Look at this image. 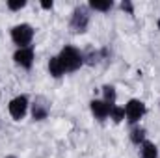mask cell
Masks as SVG:
<instances>
[{"mask_svg":"<svg viewBox=\"0 0 160 158\" xmlns=\"http://www.w3.org/2000/svg\"><path fill=\"white\" fill-rule=\"evenodd\" d=\"M58 58H60V62H62V65H63L65 73H67V71H69V73L77 71L80 65L84 63V56L80 54L75 47H63Z\"/></svg>","mask_w":160,"mask_h":158,"instance_id":"cell-1","label":"cell"},{"mask_svg":"<svg viewBox=\"0 0 160 158\" xmlns=\"http://www.w3.org/2000/svg\"><path fill=\"white\" fill-rule=\"evenodd\" d=\"M88 24H89V11L86 6H78L75 7L73 15H71V22H69V28L71 32L75 34H84L88 30Z\"/></svg>","mask_w":160,"mask_h":158,"instance_id":"cell-2","label":"cell"},{"mask_svg":"<svg viewBox=\"0 0 160 158\" xmlns=\"http://www.w3.org/2000/svg\"><path fill=\"white\" fill-rule=\"evenodd\" d=\"M11 39L21 48H26L34 39V28L30 24H17L11 28Z\"/></svg>","mask_w":160,"mask_h":158,"instance_id":"cell-3","label":"cell"},{"mask_svg":"<svg viewBox=\"0 0 160 158\" xmlns=\"http://www.w3.org/2000/svg\"><path fill=\"white\" fill-rule=\"evenodd\" d=\"M145 114V104L138 99H130L125 106V117L128 119V123H138L142 116Z\"/></svg>","mask_w":160,"mask_h":158,"instance_id":"cell-4","label":"cell"},{"mask_svg":"<svg viewBox=\"0 0 160 158\" xmlns=\"http://www.w3.org/2000/svg\"><path fill=\"white\" fill-rule=\"evenodd\" d=\"M26 110H28V99L24 95H19V97H15L9 102V114H11V117L15 119V121H21V119L24 117Z\"/></svg>","mask_w":160,"mask_h":158,"instance_id":"cell-5","label":"cell"},{"mask_svg":"<svg viewBox=\"0 0 160 158\" xmlns=\"http://www.w3.org/2000/svg\"><path fill=\"white\" fill-rule=\"evenodd\" d=\"M48 114H50V102L45 97H36L32 104V117L36 121H43L48 117Z\"/></svg>","mask_w":160,"mask_h":158,"instance_id":"cell-6","label":"cell"},{"mask_svg":"<svg viewBox=\"0 0 160 158\" xmlns=\"http://www.w3.org/2000/svg\"><path fill=\"white\" fill-rule=\"evenodd\" d=\"M13 60H15V63H19L21 67L30 69V67H32V63H34V48H32V47L19 48V50L15 52Z\"/></svg>","mask_w":160,"mask_h":158,"instance_id":"cell-7","label":"cell"},{"mask_svg":"<svg viewBox=\"0 0 160 158\" xmlns=\"http://www.w3.org/2000/svg\"><path fill=\"white\" fill-rule=\"evenodd\" d=\"M89 106H91V112H93V116L99 119V121H102V119H106L110 116V104H106L104 101H91L89 102Z\"/></svg>","mask_w":160,"mask_h":158,"instance_id":"cell-8","label":"cell"},{"mask_svg":"<svg viewBox=\"0 0 160 158\" xmlns=\"http://www.w3.org/2000/svg\"><path fill=\"white\" fill-rule=\"evenodd\" d=\"M48 71H50V75H52L54 78L63 77L65 69H63V65H62V62H60V58H58V56L50 58V62H48Z\"/></svg>","mask_w":160,"mask_h":158,"instance_id":"cell-9","label":"cell"},{"mask_svg":"<svg viewBox=\"0 0 160 158\" xmlns=\"http://www.w3.org/2000/svg\"><path fill=\"white\" fill-rule=\"evenodd\" d=\"M140 155L142 158H157L158 156V149L153 141H143L142 143V149H140Z\"/></svg>","mask_w":160,"mask_h":158,"instance_id":"cell-10","label":"cell"},{"mask_svg":"<svg viewBox=\"0 0 160 158\" xmlns=\"http://www.w3.org/2000/svg\"><path fill=\"white\" fill-rule=\"evenodd\" d=\"M112 6H114L112 0H104V2H101V0H89V7L97 9V11H110Z\"/></svg>","mask_w":160,"mask_h":158,"instance_id":"cell-11","label":"cell"},{"mask_svg":"<svg viewBox=\"0 0 160 158\" xmlns=\"http://www.w3.org/2000/svg\"><path fill=\"white\" fill-rule=\"evenodd\" d=\"M130 141L136 143V145L143 143V141H145V128H142V126L132 128V132H130Z\"/></svg>","mask_w":160,"mask_h":158,"instance_id":"cell-12","label":"cell"},{"mask_svg":"<svg viewBox=\"0 0 160 158\" xmlns=\"http://www.w3.org/2000/svg\"><path fill=\"white\" fill-rule=\"evenodd\" d=\"M102 95H104V102L106 104H110V106H114V102H116V87L114 86H104L102 87Z\"/></svg>","mask_w":160,"mask_h":158,"instance_id":"cell-13","label":"cell"},{"mask_svg":"<svg viewBox=\"0 0 160 158\" xmlns=\"http://www.w3.org/2000/svg\"><path fill=\"white\" fill-rule=\"evenodd\" d=\"M110 117L114 119V123H121V121L125 119V108L114 104V106L110 108Z\"/></svg>","mask_w":160,"mask_h":158,"instance_id":"cell-14","label":"cell"},{"mask_svg":"<svg viewBox=\"0 0 160 158\" xmlns=\"http://www.w3.org/2000/svg\"><path fill=\"white\" fill-rule=\"evenodd\" d=\"M26 6V2L24 0H9L8 2V7L11 9V11H17V9H22Z\"/></svg>","mask_w":160,"mask_h":158,"instance_id":"cell-15","label":"cell"},{"mask_svg":"<svg viewBox=\"0 0 160 158\" xmlns=\"http://www.w3.org/2000/svg\"><path fill=\"white\" fill-rule=\"evenodd\" d=\"M121 9H123V11H127L128 15H134V6H132V2H130V0L121 2Z\"/></svg>","mask_w":160,"mask_h":158,"instance_id":"cell-16","label":"cell"},{"mask_svg":"<svg viewBox=\"0 0 160 158\" xmlns=\"http://www.w3.org/2000/svg\"><path fill=\"white\" fill-rule=\"evenodd\" d=\"M52 6H54V4H52V0H50V2H48V0L41 2V7H43V9H52Z\"/></svg>","mask_w":160,"mask_h":158,"instance_id":"cell-17","label":"cell"},{"mask_svg":"<svg viewBox=\"0 0 160 158\" xmlns=\"http://www.w3.org/2000/svg\"><path fill=\"white\" fill-rule=\"evenodd\" d=\"M6 158H17V156H13V155H11V156H6Z\"/></svg>","mask_w":160,"mask_h":158,"instance_id":"cell-18","label":"cell"},{"mask_svg":"<svg viewBox=\"0 0 160 158\" xmlns=\"http://www.w3.org/2000/svg\"><path fill=\"white\" fill-rule=\"evenodd\" d=\"M157 24H158V28H160V19H158V22H157Z\"/></svg>","mask_w":160,"mask_h":158,"instance_id":"cell-19","label":"cell"}]
</instances>
